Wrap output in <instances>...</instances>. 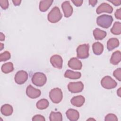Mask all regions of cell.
Listing matches in <instances>:
<instances>
[{"label": "cell", "mask_w": 121, "mask_h": 121, "mask_svg": "<svg viewBox=\"0 0 121 121\" xmlns=\"http://www.w3.org/2000/svg\"><path fill=\"white\" fill-rule=\"evenodd\" d=\"M113 75L114 77L117 79L119 81H121V69L120 68L115 69L113 73Z\"/></svg>", "instance_id": "cell-29"}, {"label": "cell", "mask_w": 121, "mask_h": 121, "mask_svg": "<svg viewBox=\"0 0 121 121\" xmlns=\"http://www.w3.org/2000/svg\"><path fill=\"white\" fill-rule=\"evenodd\" d=\"M0 5L1 7L4 9H7L9 7V1L7 0H0Z\"/></svg>", "instance_id": "cell-31"}, {"label": "cell", "mask_w": 121, "mask_h": 121, "mask_svg": "<svg viewBox=\"0 0 121 121\" xmlns=\"http://www.w3.org/2000/svg\"><path fill=\"white\" fill-rule=\"evenodd\" d=\"M105 121H117L118 119L117 116L112 113H109L106 115L105 117Z\"/></svg>", "instance_id": "cell-28"}, {"label": "cell", "mask_w": 121, "mask_h": 121, "mask_svg": "<svg viewBox=\"0 0 121 121\" xmlns=\"http://www.w3.org/2000/svg\"><path fill=\"white\" fill-rule=\"evenodd\" d=\"M49 105V103L47 99H42L38 101L36 104V106L37 108L40 110H43L47 108Z\"/></svg>", "instance_id": "cell-24"}, {"label": "cell", "mask_w": 121, "mask_h": 121, "mask_svg": "<svg viewBox=\"0 0 121 121\" xmlns=\"http://www.w3.org/2000/svg\"><path fill=\"white\" fill-rule=\"evenodd\" d=\"M112 21V16L105 14L98 17L96 19L97 25L104 28H109L111 26Z\"/></svg>", "instance_id": "cell-1"}, {"label": "cell", "mask_w": 121, "mask_h": 121, "mask_svg": "<svg viewBox=\"0 0 121 121\" xmlns=\"http://www.w3.org/2000/svg\"><path fill=\"white\" fill-rule=\"evenodd\" d=\"M68 66L73 69H81L82 67V62L77 58H71L68 62Z\"/></svg>", "instance_id": "cell-13"}, {"label": "cell", "mask_w": 121, "mask_h": 121, "mask_svg": "<svg viewBox=\"0 0 121 121\" xmlns=\"http://www.w3.org/2000/svg\"><path fill=\"white\" fill-rule=\"evenodd\" d=\"M49 97L53 103L55 104H58L60 102L62 99V92L59 88H53L49 93Z\"/></svg>", "instance_id": "cell-4"}, {"label": "cell", "mask_w": 121, "mask_h": 121, "mask_svg": "<svg viewBox=\"0 0 121 121\" xmlns=\"http://www.w3.org/2000/svg\"><path fill=\"white\" fill-rule=\"evenodd\" d=\"M92 49L94 53L96 55H100L103 52L104 46L100 42H97L93 43Z\"/></svg>", "instance_id": "cell-22"}, {"label": "cell", "mask_w": 121, "mask_h": 121, "mask_svg": "<svg viewBox=\"0 0 121 121\" xmlns=\"http://www.w3.org/2000/svg\"><path fill=\"white\" fill-rule=\"evenodd\" d=\"M32 121H45V119L43 116L40 114H38L33 116V117L32 118Z\"/></svg>", "instance_id": "cell-30"}, {"label": "cell", "mask_w": 121, "mask_h": 121, "mask_svg": "<svg viewBox=\"0 0 121 121\" xmlns=\"http://www.w3.org/2000/svg\"><path fill=\"white\" fill-rule=\"evenodd\" d=\"M10 53L8 51H5L0 54V61H5L10 58Z\"/></svg>", "instance_id": "cell-27"}, {"label": "cell", "mask_w": 121, "mask_h": 121, "mask_svg": "<svg viewBox=\"0 0 121 121\" xmlns=\"http://www.w3.org/2000/svg\"><path fill=\"white\" fill-rule=\"evenodd\" d=\"M53 0H41L39 3V9L42 12L47 11L49 7L52 5Z\"/></svg>", "instance_id": "cell-18"}, {"label": "cell", "mask_w": 121, "mask_h": 121, "mask_svg": "<svg viewBox=\"0 0 121 121\" xmlns=\"http://www.w3.org/2000/svg\"><path fill=\"white\" fill-rule=\"evenodd\" d=\"M108 1H110L111 2H112L113 5H114L115 6H119L120 5L121 3V0H108Z\"/></svg>", "instance_id": "cell-34"}, {"label": "cell", "mask_w": 121, "mask_h": 121, "mask_svg": "<svg viewBox=\"0 0 121 121\" xmlns=\"http://www.w3.org/2000/svg\"><path fill=\"white\" fill-rule=\"evenodd\" d=\"M50 62L54 68L61 69L62 67L63 60L59 55L55 54L52 55L50 58Z\"/></svg>", "instance_id": "cell-10"}, {"label": "cell", "mask_w": 121, "mask_h": 121, "mask_svg": "<svg viewBox=\"0 0 121 121\" xmlns=\"http://www.w3.org/2000/svg\"><path fill=\"white\" fill-rule=\"evenodd\" d=\"M111 32L114 35H120L121 33V23L120 22H115L111 29Z\"/></svg>", "instance_id": "cell-26"}, {"label": "cell", "mask_w": 121, "mask_h": 121, "mask_svg": "<svg viewBox=\"0 0 121 121\" xmlns=\"http://www.w3.org/2000/svg\"><path fill=\"white\" fill-rule=\"evenodd\" d=\"M5 35L2 32H0V40L1 41H4L5 40Z\"/></svg>", "instance_id": "cell-37"}, {"label": "cell", "mask_w": 121, "mask_h": 121, "mask_svg": "<svg viewBox=\"0 0 121 121\" xmlns=\"http://www.w3.org/2000/svg\"><path fill=\"white\" fill-rule=\"evenodd\" d=\"M0 50H2L4 47V44L2 43H0Z\"/></svg>", "instance_id": "cell-39"}, {"label": "cell", "mask_w": 121, "mask_h": 121, "mask_svg": "<svg viewBox=\"0 0 121 121\" xmlns=\"http://www.w3.org/2000/svg\"><path fill=\"white\" fill-rule=\"evenodd\" d=\"M67 118L70 121H76L79 117V113L78 111L73 109H68L66 112Z\"/></svg>", "instance_id": "cell-14"}, {"label": "cell", "mask_w": 121, "mask_h": 121, "mask_svg": "<svg viewBox=\"0 0 121 121\" xmlns=\"http://www.w3.org/2000/svg\"><path fill=\"white\" fill-rule=\"evenodd\" d=\"M115 17L118 19H121V9L120 8L117 9L115 12Z\"/></svg>", "instance_id": "cell-32"}, {"label": "cell", "mask_w": 121, "mask_h": 121, "mask_svg": "<svg viewBox=\"0 0 121 121\" xmlns=\"http://www.w3.org/2000/svg\"><path fill=\"white\" fill-rule=\"evenodd\" d=\"M50 121H62V116L61 113L59 112H52L50 115Z\"/></svg>", "instance_id": "cell-25"}, {"label": "cell", "mask_w": 121, "mask_h": 121, "mask_svg": "<svg viewBox=\"0 0 121 121\" xmlns=\"http://www.w3.org/2000/svg\"><path fill=\"white\" fill-rule=\"evenodd\" d=\"M89 45L88 44H83L79 45L77 49L78 58L84 59L89 56Z\"/></svg>", "instance_id": "cell-5"}, {"label": "cell", "mask_w": 121, "mask_h": 121, "mask_svg": "<svg viewBox=\"0 0 121 121\" xmlns=\"http://www.w3.org/2000/svg\"><path fill=\"white\" fill-rule=\"evenodd\" d=\"M47 78L45 75L42 72H36L32 76V82L37 86H43L46 82Z\"/></svg>", "instance_id": "cell-3"}, {"label": "cell", "mask_w": 121, "mask_h": 121, "mask_svg": "<svg viewBox=\"0 0 121 121\" xmlns=\"http://www.w3.org/2000/svg\"><path fill=\"white\" fill-rule=\"evenodd\" d=\"M41 91L38 89L34 88L32 85H29L26 89V95L30 98L35 99L41 95Z\"/></svg>", "instance_id": "cell-9"}, {"label": "cell", "mask_w": 121, "mask_h": 121, "mask_svg": "<svg viewBox=\"0 0 121 121\" xmlns=\"http://www.w3.org/2000/svg\"><path fill=\"white\" fill-rule=\"evenodd\" d=\"M13 111L12 106L9 104H5L1 107V113L5 116H9L12 114Z\"/></svg>", "instance_id": "cell-21"}, {"label": "cell", "mask_w": 121, "mask_h": 121, "mask_svg": "<svg viewBox=\"0 0 121 121\" xmlns=\"http://www.w3.org/2000/svg\"><path fill=\"white\" fill-rule=\"evenodd\" d=\"M81 76V74L79 72H75L69 69L65 71L64 77L71 79H76L79 78Z\"/></svg>", "instance_id": "cell-17"}, {"label": "cell", "mask_w": 121, "mask_h": 121, "mask_svg": "<svg viewBox=\"0 0 121 121\" xmlns=\"http://www.w3.org/2000/svg\"><path fill=\"white\" fill-rule=\"evenodd\" d=\"M106 32L99 28H96L93 31V35L95 39L100 40L104 39L106 36Z\"/></svg>", "instance_id": "cell-19"}, {"label": "cell", "mask_w": 121, "mask_h": 121, "mask_svg": "<svg viewBox=\"0 0 121 121\" xmlns=\"http://www.w3.org/2000/svg\"><path fill=\"white\" fill-rule=\"evenodd\" d=\"M12 2L14 3V5L15 6H18L20 5V3L21 2V0H12Z\"/></svg>", "instance_id": "cell-36"}, {"label": "cell", "mask_w": 121, "mask_h": 121, "mask_svg": "<svg viewBox=\"0 0 121 121\" xmlns=\"http://www.w3.org/2000/svg\"><path fill=\"white\" fill-rule=\"evenodd\" d=\"M113 11L112 7L106 3H101L96 9V12L97 14H101L103 12H107L112 13Z\"/></svg>", "instance_id": "cell-11"}, {"label": "cell", "mask_w": 121, "mask_h": 121, "mask_svg": "<svg viewBox=\"0 0 121 121\" xmlns=\"http://www.w3.org/2000/svg\"><path fill=\"white\" fill-rule=\"evenodd\" d=\"M14 70L13 64L11 62L4 63L1 66V70L4 73H9Z\"/></svg>", "instance_id": "cell-23"}, {"label": "cell", "mask_w": 121, "mask_h": 121, "mask_svg": "<svg viewBox=\"0 0 121 121\" xmlns=\"http://www.w3.org/2000/svg\"><path fill=\"white\" fill-rule=\"evenodd\" d=\"M121 60V52L117 51L114 52L112 55L110 59V62L113 65H117Z\"/></svg>", "instance_id": "cell-20"}, {"label": "cell", "mask_w": 121, "mask_h": 121, "mask_svg": "<svg viewBox=\"0 0 121 121\" xmlns=\"http://www.w3.org/2000/svg\"><path fill=\"white\" fill-rule=\"evenodd\" d=\"M119 41L117 38H112L108 40L107 43V48L108 51H112L119 45Z\"/></svg>", "instance_id": "cell-16"}, {"label": "cell", "mask_w": 121, "mask_h": 121, "mask_svg": "<svg viewBox=\"0 0 121 121\" xmlns=\"http://www.w3.org/2000/svg\"><path fill=\"white\" fill-rule=\"evenodd\" d=\"M28 79V74L24 70H19L15 75L14 79L17 84H24Z\"/></svg>", "instance_id": "cell-8"}, {"label": "cell", "mask_w": 121, "mask_h": 121, "mask_svg": "<svg viewBox=\"0 0 121 121\" xmlns=\"http://www.w3.org/2000/svg\"><path fill=\"white\" fill-rule=\"evenodd\" d=\"M62 15L58 7H54L48 15V20L52 23H55L59 21L62 18Z\"/></svg>", "instance_id": "cell-2"}, {"label": "cell", "mask_w": 121, "mask_h": 121, "mask_svg": "<svg viewBox=\"0 0 121 121\" xmlns=\"http://www.w3.org/2000/svg\"><path fill=\"white\" fill-rule=\"evenodd\" d=\"M101 84L104 88L110 89L115 87L117 83L111 77L106 76L102 78L101 81Z\"/></svg>", "instance_id": "cell-6"}, {"label": "cell", "mask_w": 121, "mask_h": 121, "mask_svg": "<svg viewBox=\"0 0 121 121\" xmlns=\"http://www.w3.org/2000/svg\"><path fill=\"white\" fill-rule=\"evenodd\" d=\"M61 7L64 16L66 17H70L73 13V8L71 6L69 1H65L63 2L61 5Z\"/></svg>", "instance_id": "cell-12"}, {"label": "cell", "mask_w": 121, "mask_h": 121, "mask_svg": "<svg viewBox=\"0 0 121 121\" xmlns=\"http://www.w3.org/2000/svg\"><path fill=\"white\" fill-rule=\"evenodd\" d=\"M117 95L120 97L121 96V88H119L117 92Z\"/></svg>", "instance_id": "cell-38"}, {"label": "cell", "mask_w": 121, "mask_h": 121, "mask_svg": "<svg viewBox=\"0 0 121 121\" xmlns=\"http://www.w3.org/2000/svg\"><path fill=\"white\" fill-rule=\"evenodd\" d=\"M71 1L74 3V4L77 7L80 6L82 4V3L83 2L82 0H72Z\"/></svg>", "instance_id": "cell-33"}, {"label": "cell", "mask_w": 121, "mask_h": 121, "mask_svg": "<svg viewBox=\"0 0 121 121\" xmlns=\"http://www.w3.org/2000/svg\"><path fill=\"white\" fill-rule=\"evenodd\" d=\"M84 88V85L81 81L70 82L68 85V90L72 93L81 92Z\"/></svg>", "instance_id": "cell-7"}, {"label": "cell", "mask_w": 121, "mask_h": 121, "mask_svg": "<svg viewBox=\"0 0 121 121\" xmlns=\"http://www.w3.org/2000/svg\"><path fill=\"white\" fill-rule=\"evenodd\" d=\"M85 98L82 95H77L73 97L71 100V104L76 107H81L85 103Z\"/></svg>", "instance_id": "cell-15"}, {"label": "cell", "mask_w": 121, "mask_h": 121, "mask_svg": "<svg viewBox=\"0 0 121 121\" xmlns=\"http://www.w3.org/2000/svg\"><path fill=\"white\" fill-rule=\"evenodd\" d=\"M97 2V0H89V3L92 6H94L96 5V3Z\"/></svg>", "instance_id": "cell-35"}]
</instances>
